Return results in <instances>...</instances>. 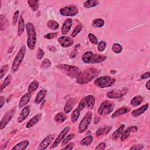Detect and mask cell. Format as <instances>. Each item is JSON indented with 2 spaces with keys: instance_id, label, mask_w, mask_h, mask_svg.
Listing matches in <instances>:
<instances>
[{
  "instance_id": "cell-13",
  "label": "cell",
  "mask_w": 150,
  "mask_h": 150,
  "mask_svg": "<svg viewBox=\"0 0 150 150\" xmlns=\"http://www.w3.org/2000/svg\"><path fill=\"white\" fill-rule=\"evenodd\" d=\"M70 130V128L69 127H65L62 131L59 134V135L58 136V137L56 138V139H55V141H54V142L53 143L52 145L51 146V148H54L56 147L57 146L59 145V144L61 142V141L63 140V139L65 138V137L67 135V134L68 133V132Z\"/></svg>"
},
{
  "instance_id": "cell-41",
  "label": "cell",
  "mask_w": 150,
  "mask_h": 150,
  "mask_svg": "<svg viewBox=\"0 0 150 150\" xmlns=\"http://www.w3.org/2000/svg\"><path fill=\"white\" fill-rule=\"evenodd\" d=\"M51 62L49 59H44L41 63V68L42 69H48L51 67Z\"/></svg>"
},
{
  "instance_id": "cell-42",
  "label": "cell",
  "mask_w": 150,
  "mask_h": 150,
  "mask_svg": "<svg viewBox=\"0 0 150 150\" xmlns=\"http://www.w3.org/2000/svg\"><path fill=\"white\" fill-rule=\"evenodd\" d=\"M82 28L83 27H82V25L81 24H79L78 25H77L76 27V28L74 29V30H73V31L72 34V37H73V38H75L77 36V35L81 32V31L82 30Z\"/></svg>"
},
{
  "instance_id": "cell-9",
  "label": "cell",
  "mask_w": 150,
  "mask_h": 150,
  "mask_svg": "<svg viewBox=\"0 0 150 150\" xmlns=\"http://www.w3.org/2000/svg\"><path fill=\"white\" fill-rule=\"evenodd\" d=\"M95 104V98L92 95H89L83 98L79 104V106L83 109V108L87 107L89 110H92Z\"/></svg>"
},
{
  "instance_id": "cell-7",
  "label": "cell",
  "mask_w": 150,
  "mask_h": 150,
  "mask_svg": "<svg viewBox=\"0 0 150 150\" xmlns=\"http://www.w3.org/2000/svg\"><path fill=\"white\" fill-rule=\"evenodd\" d=\"M114 104L113 102L106 100L101 103L98 109V114L100 115H106L110 114L113 110Z\"/></svg>"
},
{
  "instance_id": "cell-1",
  "label": "cell",
  "mask_w": 150,
  "mask_h": 150,
  "mask_svg": "<svg viewBox=\"0 0 150 150\" xmlns=\"http://www.w3.org/2000/svg\"><path fill=\"white\" fill-rule=\"evenodd\" d=\"M100 73L99 70L94 68L85 69L76 77V83L79 85H86L96 78Z\"/></svg>"
},
{
  "instance_id": "cell-2",
  "label": "cell",
  "mask_w": 150,
  "mask_h": 150,
  "mask_svg": "<svg viewBox=\"0 0 150 150\" xmlns=\"http://www.w3.org/2000/svg\"><path fill=\"white\" fill-rule=\"evenodd\" d=\"M26 29L28 37L27 45L30 50L33 51L37 44V33L34 26L31 23H27Z\"/></svg>"
},
{
  "instance_id": "cell-44",
  "label": "cell",
  "mask_w": 150,
  "mask_h": 150,
  "mask_svg": "<svg viewBox=\"0 0 150 150\" xmlns=\"http://www.w3.org/2000/svg\"><path fill=\"white\" fill-rule=\"evenodd\" d=\"M106 47V42L105 41H100L98 44L97 46V50L99 52H103Z\"/></svg>"
},
{
  "instance_id": "cell-24",
  "label": "cell",
  "mask_w": 150,
  "mask_h": 150,
  "mask_svg": "<svg viewBox=\"0 0 150 150\" xmlns=\"http://www.w3.org/2000/svg\"><path fill=\"white\" fill-rule=\"evenodd\" d=\"M30 142L27 140L21 141L17 144H16L13 148H12V150H24L29 145Z\"/></svg>"
},
{
  "instance_id": "cell-22",
  "label": "cell",
  "mask_w": 150,
  "mask_h": 150,
  "mask_svg": "<svg viewBox=\"0 0 150 150\" xmlns=\"http://www.w3.org/2000/svg\"><path fill=\"white\" fill-rule=\"evenodd\" d=\"M31 97V93H28L25 94V95H24L21 97V99L19 102L18 107L23 108V107H25L30 102Z\"/></svg>"
},
{
  "instance_id": "cell-3",
  "label": "cell",
  "mask_w": 150,
  "mask_h": 150,
  "mask_svg": "<svg viewBox=\"0 0 150 150\" xmlns=\"http://www.w3.org/2000/svg\"><path fill=\"white\" fill-rule=\"evenodd\" d=\"M107 59V56L101 55L93 54L91 51H87L82 56V61L83 62L87 64L99 63L105 61Z\"/></svg>"
},
{
  "instance_id": "cell-5",
  "label": "cell",
  "mask_w": 150,
  "mask_h": 150,
  "mask_svg": "<svg viewBox=\"0 0 150 150\" xmlns=\"http://www.w3.org/2000/svg\"><path fill=\"white\" fill-rule=\"evenodd\" d=\"M115 82V79L108 76H103L97 78L94 81L95 86L100 88H106L111 87Z\"/></svg>"
},
{
  "instance_id": "cell-11",
  "label": "cell",
  "mask_w": 150,
  "mask_h": 150,
  "mask_svg": "<svg viewBox=\"0 0 150 150\" xmlns=\"http://www.w3.org/2000/svg\"><path fill=\"white\" fill-rule=\"evenodd\" d=\"M127 89L123 88L120 90H113L110 92H108L106 96L109 99H117L123 97L127 93Z\"/></svg>"
},
{
  "instance_id": "cell-46",
  "label": "cell",
  "mask_w": 150,
  "mask_h": 150,
  "mask_svg": "<svg viewBox=\"0 0 150 150\" xmlns=\"http://www.w3.org/2000/svg\"><path fill=\"white\" fill-rule=\"evenodd\" d=\"M58 33V32H51V33H49L48 34H46L44 35V38L45 39H54L55 38V37H57Z\"/></svg>"
},
{
  "instance_id": "cell-35",
  "label": "cell",
  "mask_w": 150,
  "mask_h": 150,
  "mask_svg": "<svg viewBox=\"0 0 150 150\" xmlns=\"http://www.w3.org/2000/svg\"><path fill=\"white\" fill-rule=\"evenodd\" d=\"M81 111L82 110L80 108H79L78 107H77V108L73 111V112L72 113V115H71V120L73 123H75L77 121V120H78V118L79 117Z\"/></svg>"
},
{
  "instance_id": "cell-21",
  "label": "cell",
  "mask_w": 150,
  "mask_h": 150,
  "mask_svg": "<svg viewBox=\"0 0 150 150\" xmlns=\"http://www.w3.org/2000/svg\"><path fill=\"white\" fill-rule=\"evenodd\" d=\"M131 110V108L129 107H123L116 110L111 115L112 118L118 117L121 115L128 113Z\"/></svg>"
},
{
  "instance_id": "cell-26",
  "label": "cell",
  "mask_w": 150,
  "mask_h": 150,
  "mask_svg": "<svg viewBox=\"0 0 150 150\" xmlns=\"http://www.w3.org/2000/svg\"><path fill=\"white\" fill-rule=\"evenodd\" d=\"M8 25V21L6 17L4 15H0V30L3 31L7 29Z\"/></svg>"
},
{
  "instance_id": "cell-34",
  "label": "cell",
  "mask_w": 150,
  "mask_h": 150,
  "mask_svg": "<svg viewBox=\"0 0 150 150\" xmlns=\"http://www.w3.org/2000/svg\"><path fill=\"white\" fill-rule=\"evenodd\" d=\"M105 22L101 18H96L92 21V26L95 28H101L104 25Z\"/></svg>"
},
{
  "instance_id": "cell-53",
  "label": "cell",
  "mask_w": 150,
  "mask_h": 150,
  "mask_svg": "<svg viewBox=\"0 0 150 150\" xmlns=\"http://www.w3.org/2000/svg\"><path fill=\"white\" fill-rule=\"evenodd\" d=\"M5 103V98L4 96L0 97V108H2Z\"/></svg>"
},
{
  "instance_id": "cell-51",
  "label": "cell",
  "mask_w": 150,
  "mask_h": 150,
  "mask_svg": "<svg viewBox=\"0 0 150 150\" xmlns=\"http://www.w3.org/2000/svg\"><path fill=\"white\" fill-rule=\"evenodd\" d=\"M150 76V72H147L146 73H144L143 74H142L141 75V79H147V78H149Z\"/></svg>"
},
{
  "instance_id": "cell-37",
  "label": "cell",
  "mask_w": 150,
  "mask_h": 150,
  "mask_svg": "<svg viewBox=\"0 0 150 150\" xmlns=\"http://www.w3.org/2000/svg\"><path fill=\"white\" fill-rule=\"evenodd\" d=\"M93 139V138L92 136L91 135L87 136L82 139V141H80V144L82 145L89 146L92 144Z\"/></svg>"
},
{
  "instance_id": "cell-19",
  "label": "cell",
  "mask_w": 150,
  "mask_h": 150,
  "mask_svg": "<svg viewBox=\"0 0 150 150\" xmlns=\"http://www.w3.org/2000/svg\"><path fill=\"white\" fill-rule=\"evenodd\" d=\"M72 25V20L68 18L66 20L62 27V34L63 35H66L70 30Z\"/></svg>"
},
{
  "instance_id": "cell-4",
  "label": "cell",
  "mask_w": 150,
  "mask_h": 150,
  "mask_svg": "<svg viewBox=\"0 0 150 150\" xmlns=\"http://www.w3.org/2000/svg\"><path fill=\"white\" fill-rule=\"evenodd\" d=\"M56 68L65 75L71 78H76L82 72L79 68L69 65L59 64L56 66Z\"/></svg>"
},
{
  "instance_id": "cell-40",
  "label": "cell",
  "mask_w": 150,
  "mask_h": 150,
  "mask_svg": "<svg viewBox=\"0 0 150 150\" xmlns=\"http://www.w3.org/2000/svg\"><path fill=\"white\" fill-rule=\"evenodd\" d=\"M11 80H12V77H11V76L10 75L7 76V77L5 79V80L4 81V82L1 85V92H2L3 91V90L7 86H8L11 83Z\"/></svg>"
},
{
  "instance_id": "cell-10",
  "label": "cell",
  "mask_w": 150,
  "mask_h": 150,
  "mask_svg": "<svg viewBox=\"0 0 150 150\" xmlns=\"http://www.w3.org/2000/svg\"><path fill=\"white\" fill-rule=\"evenodd\" d=\"M78 8L76 6L71 5L65 7L61 8L59 11L60 14L63 16H69L73 17L78 14Z\"/></svg>"
},
{
  "instance_id": "cell-18",
  "label": "cell",
  "mask_w": 150,
  "mask_h": 150,
  "mask_svg": "<svg viewBox=\"0 0 150 150\" xmlns=\"http://www.w3.org/2000/svg\"><path fill=\"white\" fill-rule=\"evenodd\" d=\"M75 103H76V100L74 98H71L68 100L64 106V108H63L64 113L66 114L69 113L72 110L74 106L76 104Z\"/></svg>"
},
{
  "instance_id": "cell-45",
  "label": "cell",
  "mask_w": 150,
  "mask_h": 150,
  "mask_svg": "<svg viewBox=\"0 0 150 150\" xmlns=\"http://www.w3.org/2000/svg\"><path fill=\"white\" fill-rule=\"evenodd\" d=\"M74 137H75V135L73 134L68 135V136L64 139V140L63 141V142H62V146L66 145V144L69 141H70L71 139H72L74 138Z\"/></svg>"
},
{
  "instance_id": "cell-32",
  "label": "cell",
  "mask_w": 150,
  "mask_h": 150,
  "mask_svg": "<svg viewBox=\"0 0 150 150\" xmlns=\"http://www.w3.org/2000/svg\"><path fill=\"white\" fill-rule=\"evenodd\" d=\"M99 1H97V0H88L83 3V6L86 8H89L94 7L99 5Z\"/></svg>"
},
{
  "instance_id": "cell-52",
  "label": "cell",
  "mask_w": 150,
  "mask_h": 150,
  "mask_svg": "<svg viewBox=\"0 0 150 150\" xmlns=\"http://www.w3.org/2000/svg\"><path fill=\"white\" fill-rule=\"evenodd\" d=\"M130 149H143V146L142 145H134L132 146V147H131L130 148Z\"/></svg>"
},
{
  "instance_id": "cell-23",
  "label": "cell",
  "mask_w": 150,
  "mask_h": 150,
  "mask_svg": "<svg viewBox=\"0 0 150 150\" xmlns=\"http://www.w3.org/2000/svg\"><path fill=\"white\" fill-rule=\"evenodd\" d=\"M42 116L41 114H36L35 115H34L27 124L26 125V127L27 128H30L32 127H34L41 119Z\"/></svg>"
},
{
  "instance_id": "cell-14",
  "label": "cell",
  "mask_w": 150,
  "mask_h": 150,
  "mask_svg": "<svg viewBox=\"0 0 150 150\" xmlns=\"http://www.w3.org/2000/svg\"><path fill=\"white\" fill-rule=\"evenodd\" d=\"M58 41L59 44L63 48L70 47L73 44V40L72 38L66 36L61 37L58 38Z\"/></svg>"
},
{
  "instance_id": "cell-6",
  "label": "cell",
  "mask_w": 150,
  "mask_h": 150,
  "mask_svg": "<svg viewBox=\"0 0 150 150\" xmlns=\"http://www.w3.org/2000/svg\"><path fill=\"white\" fill-rule=\"evenodd\" d=\"M25 52H26L25 47L24 46H22L20 48L18 54H17V55L14 59V61L13 63L12 68H11L13 72H15L18 70L23 61L24 59V57L25 55Z\"/></svg>"
},
{
  "instance_id": "cell-56",
  "label": "cell",
  "mask_w": 150,
  "mask_h": 150,
  "mask_svg": "<svg viewBox=\"0 0 150 150\" xmlns=\"http://www.w3.org/2000/svg\"><path fill=\"white\" fill-rule=\"evenodd\" d=\"M149 83H150V81L149 80H148V82H147V83H146V85H145V87H146V89L147 90H149L150 89V87H149V86H150V85H149Z\"/></svg>"
},
{
  "instance_id": "cell-39",
  "label": "cell",
  "mask_w": 150,
  "mask_h": 150,
  "mask_svg": "<svg viewBox=\"0 0 150 150\" xmlns=\"http://www.w3.org/2000/svg\"><path fill=\"white\" fill-rule=\"evenodd\" d=\"M112 51L114 53L116 54H119L122 52L123 47L120 44L118 43H114L112 46Z\"/></svg>"
},
{
  "instance_id": "cell-31",
  "label": "cell",
  "mask_w": 150,
  "mask_h": 150,
  "mask_svg": "<svg viewBox=\"0 0 150 150\" xmlns=\"http://www.w3.org/2000/svg\"><path fill=\"white\" fill-rule=\"evenodd\" d=\"M125 128V125L124 124H121L119 128L116 130L112 134V138L113 139H117L121 135V133L123 132V131H124V129Z\"/></svg>"
},
{
  "instance_id": "cell-33",
  "label": "cell",
  "mask_w": 150,
  "mask_h": 150,
  "mask_svg": "<svg viewBox=\"0 0 150 150\" xmlns=\"http://www.w3.org/2000/svg\"><path fill=\"white\" fill-rule=\"evenodd\" d=\"M28 4L33 11H38L39 8V1H35V0H29V1H28Z\"/></svg>"
},
{
  "instance_id": "cell-50",
  "label": "cell",
  "mask_w": 150,
  "mask_h": 150,
  "mask_svg": "<svg viewBox=\"0 0 150 150\" xmlns=\"http://www.w3.org/2000/svg\"><path fill=\"white\" fill-rule=\"evenodd\" d=\"M106 145V144L105 142H101L96 147L95 149L96 150H99H99H103V149H105Z\"/></svg>"
},
{
  "instance_id": "cell-20",
  "label": "cell",
  "mask_w": 150,
  "mask_h": 150,
  "mask_svg": "<svg viewBox=\"0 0 150 150\" xmlns=\"http://www.w3.org/2000/svg\"><path fill=\"white\" fill-rule=\"evenodd\" d=\"M148 106H149L148 104H146L141 106L139 108L133 110L131 113L132 116L134 117H138L140 116L141 115H142L144 113H145L147 110Z\"/></svg>"
},
{
  "instance_id": "cell-15",
  "label": "cell",
  "mask_w": 150,
  "mask_h": 150,
  "mask_svg": "<svg viewBox=\"0 0 150 150\" xmlns=\"http://www.w3.org/2000/svg\"><path fill=\"white\" fill-rule=\"evenodd\" d=\"M138 130L137 126H131L128 127L125 131H123L120 135V139L121 141H125L128 137L130 133L135 132Z\"/></svg>"
},
{
  "instance_id": "cell-47",
  "label": "cell",
  "mask_w": 150,
  "mask_h": 150,
  "mask_svg": "<svg viewBox=\"0 0 150 150\" xmlns=\"http://www.w3.org/2000/svg\"><path fill=\"white\" fill-rule=\"evenodd\" d=\"M8 69V65H4L1 68V79H2L3 77L4 76L6 73H7V70Z\"/></svg>"
},
{
  "instance_id": "cell-49",
  "label": "cell",
  "mask_w": 150,
  "mask_h": 150,
  "mask_svg": "<svg viewBox=\"0 0 150 150\" xmlns=\"http://www.w3.org/2000/svg\"><path fill=\"white\" fill-rule=\"evenodd\" d=\"M44 55H45L44 51L42 49L39 48L38 51L37 53V58L38 59H42L44 58Z\"/></svg>"
},
{
  "instance_id": "cell-48",
  "label": "cell",
  "mask_w": 150,
  "mask_h": 150,
  "mask_svg": "<svg viewBox=\"0 0 150 150\" xmlns=\"http://www.w3.org/2000/svg\"><path fill=\"white\" fill-rule=\"evenodd\" d=\"M19 11H17L13 15V26H15L18 21V16H19Z\"/></svg>"
},
{
  "instance_id": "cell-17",
  "label": "cell",
  "mask_w": 150,
  "mask_h": 150,
  "mask_svg": "<svg viewBox=\"0 0 150 150\" xmlns=\"http://www.w3.org/2000/svg\"><path fill=\"white\" fill-rule=\"evenodd\" d=\"M30 106H27L25 107L21 111V113L17 119L18 122L22 123L23 121H24L28 117V116L30 114Z\"/></svg>"
},
{
  "instance_id": "cell-29",
  "label": "cell",
  "mask_w": 150,
  "mask_h": 150,
  "mask_svg": "<svg viewBox=\"0 0 150 150\" xmlns=\"http://www.w3.org/2000/svg\"><path fill=\"white\" fill-rule=\"evenodd\" d=\"M25 28V22L23 16H20L19 19V23H18V35L19 37L21 36L24 31Z\"/></svg>"
},
{
  "instance_id": "cell-43",
  "label": "cell",
  "mask_w": 150,
  "mask_h": 150,
  "mask_svg": "<svg viewBox=\"0 0 150 150\" xmlns=\"http://www.w3.org/2000/svg\"><path fill=\"white\" fill-rule=\"evenodd\" d=\"M88 37H89V41H90V42L93 44H94V45H96L98 44L99 42V41H98V39L97 38V37L93 35V34H89V35H88Z\"/></svg>"
},
{
  "instance_id": "cell-28",
  "label": "cell",
  "mask_w": 150,
  "mask_h": 150,
  "mask_svg": "<svg viewBox=\"0 0 150 150\" xmlns=\"http://www.w3.org/2000/svg\"><path fill=\"white\" fill-rule=\"evenodd\" d=\"M67 119V116L66 113L63 112H59L54 117V120L58 123H62Z\"/></svg>"
},
{
  "instance_id": "cell-27",
  "label": "cell",
  "mask_w": 150,
  "mask_h": 150,
  "mask_svg": "<svg viewBox=\"0 0 150 150\" xmlns=\"http://www.w3.org/2000/svg\"><path fill=\"white\" fill-rule=\"evenodd\" d=\"M111 130V126H107L103 128H100L98 129L96 132V135L97 137H100L102 135H107Z\"/></svg>"
},
{
  "instance_id": "cell-38",
  "label": "cell",
  "mask_w": 150,
  "mask_h": 150,
  "mask_svg": "<svg viewBox=\"0 0 150 150\" xmlns=\"http://www.w3.org/2000/svg\"><path fill=\"white\" fill-rule=\"evenodd\" d=\"M47 27L52 30H57L59 28V24L55 21L50 20L47 23Z\"/></svg>"
},
{
  "instance_id": "cell-54",
  "label": "cell",
  "mask_w": 150,
  "mask_h": 150,
  "mask_svg": "<svg viewBox=\"0 0 150 150\" xmlns=\"http://www.w3.org/2000/svg\"><path fill=\"white\" fill-rule=\"evenodd\" d=\"M73 148V143H70L68 145H67L65 148H62L63 149H72Z\"/></svg>"
},
{
  "instance_id": "cell-36",
  "label": "cell",
  "mask_w": 150,
  "mask_h": 150,
  "mask_svg": "<svg viewBox=\"0 0 150 150\" xmlns=\"http://www.w3.org/2000/svg\"><path fill=\"white\" fill-rule=\"evenodd\" d=\"M38 87H39V83L37 81L35 80V81L32 82L28 87V93H32L34 92L35 91H36L38 89Z\"/></svg>"
},
{
  "instance_id": "cell-25",
  "label": "cell",
  "mask_w": 150,
  "mask_h": 150,
  "mask_svg": "<svg viewBox=\"0 0 150 150\" xmlns=\"http://www.w3.org/2000/svg\"><path fill=\"white\" fill-rule=\"evenodd\" d=\"M46 94H47V90L46 89H42L40 90L36 97L35 103L37 104L41 103L45 97Z\"/></svg>"
},
{
  "instance_id": "cell-30",
  "label": "cell",
  "mask_w": 150,
  "mask_h": 150,
  "mask_svg": "<svg viewBox=\"0 0 150 150\" xmlns=\"http://www.w3.org/2000/svg\"><path fill=\"white\" fill-rule=\"evenodd\" d=\"M143 97L141 96H137L134 97L130 101V103L132 107H137L141 104L143 101Z\"/></svg>"
},
{
  "instance_id": "cell-8",
  "label": "cell",
  "mask_w": 150,
  "mask_h": 150,
  "mask_svg": "<svg viewBox=\"0 0 150 150\" xmlns=\"http://www.w3.org/2000/svg\"><path fill=\"white\" fill-rule=\"evenodd\" d=\"M92 119V114L90 111H88L85 114V117L81 120L79 128H78V132L83 133L87 130L89 125L91 123Z\"/></svg>"
},
{
  "instance_id": "cell-12",
  "label": "cell",
  "mask_w": 150,
  "mask_h": 150,
  "mask_svg": "<svg viewBox=\"0 0 150 150\" xmlns=\"http://www.w3.org/2000/svg\"><path fill=\"white\" fill-rule=\"evenodd\" d=\"M15 112V109H12L11 110L8 111L3 117L1 121V130H3L7 125L9 123V122L12 119Z\"/></svg>"
},
{
  "instance_id": "cell-55",
  "label": "cell",
  "mask_w": 150,
  "mask_h": 150,
  "mask_svg": "<svg viewBox=\"0 0 150 150\" xmlns=\"http://www.w3.org/2000/svg\"><path fill=\"white\" fill-rule=\"evenodd\" d=\"M48 49H49L51 52H55V51H56V49L54 46H49Z\"/></svg>"
},
{
  "instance_id": "cell-16",
  "label": "cell",
  "mask_w": 150,
  "mask_h": 150,
  "mask_svg": "<svg viewBox=\"0 0 150 150\" xmlns=\"http://www.w3.org/2000/svg\"><path fill=\"white\" fill-rule=\"evenodd\" d=\"M54 139V134L49 135L47 136L46 138H44V139L39 144L38 149H45L47 148V147L51 144L52 141Z\"/></svg>"
}]
</instances>
